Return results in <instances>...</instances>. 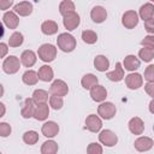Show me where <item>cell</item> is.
I'll return each instance as SVG.
<instances>
[{"mask_svg": "<svg viewBox=\"0 0 154 154\" xmlns=\"http://www.w3.org/2000/svg\"><path fill=\"white\" fill-rule=\"evenodd\" d=\"M0 154H2V153H1V152H0Z\"/></svg>", "mask_w": 154, "mask_h": 154, "instance_id": "cell-49", "label": "cell"}, {"mask_svg": "<svg viewBox=\"0 0 154 154\" xmlns=\"http://www.w3.org/2000/svg\"><path fill=\"white\" fill-rule=\"evenodd\" d=\"M59 26L54 20H46L41 24V31L45 35H54L58 31Z\"/></svg>", "mask_w": 154, "mask_h": 154, "instance_id": "cell-28", "label": "cell"}, {"mask_svg": "<svg viewBox=\"0 0 154 154\" xmlns=\"http://www.w3.org/2000/svg\"><path fill=\"white\" fill-rule=\"evenodd\" d=\"M23 141L29 144V146H32L35 144L37 141H38V134L34 130H29V131H25L24 135H23Z\"/></svg>", "mask_w": 154, "mask_h": 154, "instance_id": "cell-32", "label": "cell"}, {"mask_svg": "<svg viewBox=\"0 0 154 154\" xmlns=\"http://www.w3.org/2000/svg\"><path fill=\"white\" fill-rule=\"evenodd\" d=\"M87 153L88 154H102V147H101V144L93 142V143H90L88 146Z\"/></svg>", "mask_w": 154, "mask_h": 154, "instance_id": "cell-37", "label": "cell"}, {"mask_svg": "<svg viewBox=\"0 0 154 154\" xmlns=\"http://www.w3.org/2000/svg\"><path fill=\"white\" fill-rule=\"evenodd\" d=\"M57 45L58 48H60L63 52L69 53L76 48V38L69 32H61L60 35H58Z\"/></svg>", "mask_w": 154, "mask_h": 154, "instance_id": "cell-1", "label": "cell"}, {"mask_svg": "<svg viewBox=\"0 0 154 154\" xmlns=\"http://www.w3.org/2000/svg\"><path fill=\"white\" fill-rule=\"evenodd\" d=\"M144 29H146L150 35L154 34V18H152V19L144 22Z\"/></svg>", "mask_w": 154, "mask_h": 154, "instance_id": "cell-41", "label": "cell"}, {"mask_svg": "<svg viewBox=\"0 0 154 154\" xmlns=\"http://www.w3.org/2000/svg\"><path fill=\"white\" fill-rule=\"evenodd\" d=\"M23 41H24L23 34L19 31H14L8 38V46L10 47H19L23 43Z\"/></svg>", "mask_w": 154, "mask_h": 154, "instance_id": "cell-31", "label": "cell"}, {"mask_svg": "<svg viewBox=\"0 0 154 154\" xmlns=\"http://www.w3.org/2000/svg\"><path fill=\"white\" fill-rule=\"evenodd\" d=\"M144 89L149 96H152V97L154 96V82H147V84L144 85Z\"/></svg>", "mask_w": 154, "mask_h": 154, "instance_id": "cell-42", "label": "cell"}, {"mask_svg": "<svg viewBox=\"0 0 154 154\" xmlns=\"http://www.w3.org/2000/svg\"><path fill=\"white\" fill-rule=\"evenodd\" d=\"M22 79L25 84L28 85H35L38 81V76H37V72L34 71V70H28L23 73L22 76Z\"/></svg>", "mask_w": 154, "mask_h": 154, "instance_id": "cell-29", "label": "cell"}, {"mask_svg": "<svg viewBox=\"0 0 154 154\" xmlns=\"http://www.w3.org/2000/svg\"><path fill=\"white\" fill-rule=\"evenodd\" d=\"M125 84L129 89L135 90L138 89L140 87H142L143 84V78L140 73H129L128 76H125Z\"/></svg>", "mask_w": 154, "mask_h": 154, "instance_id": "cell-9", "label": "cell"}, {"mask_svg": "<svg viewBox=\"0 0 154 154\" xmlns=\"http://www.w3.org/2000/svg\"><path fill=\"white\" fill-rule=\"evenodd\" d=\"M82 40L88 45H93L97 41V35L93 30H84L82 32Z\"/></svg>", "mask_w": 154, "mask_h": 154, "instance_id": "cell-35", "label": "cell"}, {"mask_svg": "<svg viewBox=\"0 0 154 154\" xmlns=\"http://www.w3.org/2000/svg\"><path fill=\"white\" fill-rule=\"evenodd\" d=\"M8 53V48H7V45L6 43H2L0 42V59L4 58L6 54Z\"/></svg>", "mask_w": 154, "mask_h": 154, "instance_id": "cell-44", "label": "cell"}, {"mask_svg": "<svg viewBox=\"0 0 154 154\" xmlns=\"http://www.w3.org/2000/svg\"><path fill=\"white\" fill-rule=\"evenodd\" d=\"M141 45H142L143 47L153 48V49H154V36H153V35H148V36H146V37L141 41Z\"/></svg>", "mask_w": 154, "mask_h": 154, "instance_id": "cell-39", "label": "cell"}, {"mask_svg": "<svg viewBox=\"0 0 154 154\" xmlns=\"http://www.w3.org/2000/svg\"><path fill=\"white\" fill-rule=\"evenodd\" d=\"M97 82H99L97 77L95 75H93V73H87L81 79V84H82V87L84 89H91L93 87H95L97 84Z\"/></svg>", "mask_w": 154, "mask_h": 154, "instance_id": "cell-26", "label": "cell"}, {"mask_svg": "<svg viewBox=\"0 0 154 154\" xmlns=\"http://www.w3.org/2000/svg\"><path fill=\"white\" fill-rule=\"evenodd\" d=\"M85 128L91 132H99L102 128V122L96 114H89L85 119Z\"/></svg>", "mask_w": 154, "mask_h": 154, "instance_id": "cell-10", "label": "cell"}, {"mask_svg": "<svg viewBox=\"0 0 154 154\" xmlns=\"http://www.w3.org/2000/svg\"><path fill=\"white\" fill-rule=\"evenodd\" d=\"M94 66L97 71L105 72L109 67V60L105 55H96L95 59H94Z\"/></svg>", "mask_w": 154, "mask_h": 154, "instance_id": "cell-24", "label": "cell"}, {"mask_svg": "<svg viewBox=\"0 0 154 154\" xmlns=\"http://www.w3.org/2000/svg\"><path fill=\"white\" fill-rule=\"evenodd\" d=\"M38 58L45 63H51L57 57V48L51 43H43L38 47L37 51Z\"/></svg>", "mask_w": 154, "mask_h": 154, "instance_id": "cell-2", "label": "cell"}, {"mask_svg": "<svg viewBox=\"0 0 154 154\" xmlns=\"http://www.w3.org/2000/svg\"><path fill=\"white\" fill-rule=\"evenodd\" d=\"M4 34H5V29H4V25H2V23L0 22V38L4 36Z\"/></svg>", "mask_w": 154, "mask_h": 154, "instance_id": "cell-46", "label": "cell"}, {"mask_svg": "<svg viewBox=\"0 0 154 154\" xmlns=\"http://www.w3.org/2000/svg\"><path fill=\"white\" fill-rule=\"evenodd\" d=\"M99 141L106 147H113L118 142V136L112 130H102L99 135Z\"/></svg>", "mask_w": 154, "mask_h": 154, "instance_id": "cell-7", "label": "cell"}, {"mask_svg": "<svg viewBox=\"0 0 154 154\" xmlns=\"http://www.w3.org/2000/svg\"><path fill=\"white\" fill-rule=\"evenodd\" d=\"M13 12L16 14L22 16V17L29 16L32 12V4L29 2V1H20V2H18V4L14 5Z\"/></svg>", "mask_w": 154, "mask_h": 154, "instance_id": "cell-12", "label": "cell"}, {"mask_svg": "<svg viewBox=\"0 0 154 154\" xmlns=\"http://www.w3.org/2000/svg\"><path fill=\"white\" fill-rule=\"evenodd\" d=\"M5 113H6V107H5V105L2 102H0V118L4 117Z\"/></svg>", "mask_w": 154, "mask_h": 154, "instance_id": "cell-45", "label": "cell"}, {"mask_svg": "<svg viewBox=\"0 0 154 154\" xmlns=\"http://www.w3.org/2000/svg\"><path fill=\"white\" fill-rule=\"evenodd\" d=\"M49 114V107L47 103H42V105H36L35 109H34V114L32 117L36 120H46L47 117Z\"/></svg>", "mask_w": 154, "mask_h": 154, "instance_id": "cell-19", "label": "cell"}, {"mask_svg": "<svg viewBox=\"0 0 154 154\" xmlns=\"http://www.w3.org/2000/svg\"><path fill=\"white\" fill-rule=\"evenodd\" d=\"M2 19H4L5 25H6L8 29H16V28L18 26V24H19V18H18V16H17L13 11H7V12H5Z\"/></svg>", "mask_w": 154, "mask_h": 154, "instance_id": "cell-18", "label": "cell"}, {"mask_svg": "<svg viewBox=\"0 0 154 154\" xmlns=\"http://www.w3.org/2000/svg\"><path fill=\"white\" fill-rule=\"evenodd\" d=\"M58 152V144L55 141H46L41 146V154H57Z\"/></svg>", "mask_w": 154, "mask_h": 154, "instance_id": "cell-30", "label": "cell"}, {"mask_svg": "<svg viewBox=\"0 0 154 154\" xmlns=\"http://www.w3.org/2000/svg\"><path fill=\"white\" fill-rule=\"evenodd\" d=\"M37 76H38V79L43 81V82H49L53 79V69L49 66V65H43L38 69V72H37Z\"/></svg>", "mask_w": 154, "mask_h": 154, "instance_id": "cell-23", "label": "cell"}, {"mask_svg": "<svg viewBox=\"0 0 154 154\" xmlns=\"http://www.w3.org/2000/svg\"><path fill=\"white\" fill-rule=\"evenodd\" d=\"M72 11H75V4L71 0H64V1L60 2V5H59L60 14L64 16V14H66L69 12H72Z\"/></svg>", "mask_w": 154, "mask_h": 154, "instance_id": "cell-34", "label": "cell"}, {"mask_svg": "<svg viewBox=\"0 0 154 154\" xmlns=\"http://www.w3.org/2000/svg\"><path fill=\"white\" fill-rule=\"evenodd\" d=\"M117 108L112 102H102L99 107H97V113L102 119H112L116 116Z\"/></svg>", "mask_w": 154, "mask_h": 154, "instance_id": "cell-5", "label": "cell"}, {"mask_svg": "<svg viewBox=\"0 0 154 154\" xmlns=\"http://www.w3.org/2000/svg\"><path fill=\"white\" fill-rule=\"evenodd\" d=\"M138 16L141 17V19H143V22L154 18V5L152 2H146L144 5H142L140 7Z\"/></svg>", "mask_w": 154, "mask_h": 154, "instance_id": "cell-17", "label": "cell"}, {"mask_svg": "<svg viewBox=\"0 0 154 154\" xmlns=\"http://www.w3.org/2000/svg\"><path fill=\"white\" fill-rule=\"evenodd\" d=\"M13 5V0H0V10H7Z\"/></svg>", "mask_w": 154, "mask_h": 154, "instance_id": "cell-43", "label": "cell"}, {"mask_svg": "<svg viewBox=\"0 0 154 154\" xmlns=\"http://www.w3.org/2000/svg\"><path fill=\"white\" fill-rule=\"evenodd\" d=\"M90 96H91V99H93L94 101H96V102H102V101L106 99V96H107V90H106V88H105L103 85L96 84L95 87H93V88L90 89Z\"/></svg>", "mask_w": 154, "mask_h": 154, "instance_id": "cell-16", "label": "cell"}, {"mask_svg": "<svg viewBox=\"0 0 154 154\" xmlns=\"http://www.w3.org/2000/svg\"><path fill=\"white\" fill-rule=\"evenodd\" d=\"M153 144H154V141L148 136H141L135 141V148L138 152H147L152 149Z\"/></svg>", "mask_w": 154, "mask_h": 154, "instance_id": "cell-11", "label": "cell"}, {"mask_svg": "<svg viewBox=\"0 0 154 154\" xmlns=\"http://www.w3.org/2000/svg\"><path fill=\"white\" fill-rule=\"evenodd\" d=\"M144 79H147V82H154V65H149L146 69Z\"/></svg>", "mask_w": 154, "mask_h": 154, "instance_id": "cell-40", "label": "cell"}, {"mask_svg": "<svg viewBox=\"0 0 154 154\" xmlns=\"http://www.w3.org/2000/svg\"><path fill=\"white\" fill-rule=\"evenodd\" d=\"M19 67H20V61L16 55L7 57L2 63V70L7 75H13V73L18 72Z\"/></svg>", "mask_w": 154, "mask_h": 154, "instance_id": "cell-3", "label": "cell"}, {"mask_svg": "<svg viewBox=\"0 0 154 154\" xmlns=\"http://www.w3.org/2000/svg\"><path fill=\"white\" fill-rule=\"evenodd\" d=\"M49 105L52 108L54 109H60L64 105V100L61 96H57V95H52L49 97Z\"/></svg>", "mask_w": 154, "mask_h": 154, "instance_id": "cell-36", "label": "cell"}, {"mask_svg": "<svg viewBox=\"0 0 154 154\" xmlns=\"http://www.w3.org/2000/svg\"><path fill=\"white\" fill-rule=\"evenodd\" d=\"M153 105H154V101L152 100V101H150V103H149V109H150V112H152V113L154 112V111H153Z\"/></svg>", "mask_w": 154, "mask_h": 154, "instance_id": "cell-47", "label": "cell"}, {"mask_svg": "<svg viewBox=\"0 0 154 154\" xmlns=\"http://www.w3.org/2000/svg\"><path fill=\"white\" fill-rule=\"evenodd\" d=\"M123 65H124L125 70H128V71H135V70H137V69L140 67L141 63H140V60L137 59V57L130 54V55H126V57L124 58Z\"/></svg>", "mask_w": 154, "mask_h": 154, "instance_id": "cell-21", "label": "cell"}, {"mask_svg": "<svg viewBox=\"0 0 154 154\" xmlns=\"http://www.w3.org/2000/svg\"><path fill=\"white\" fill-rule=\"evenodd\" d=\"M90 17L94 23H102L107 18V11L102 6H95L90 11Z\"/></svg>", "mask_w": 154, "mask_h": 154, "instance_id": "cell-14", "label": "cell"}, {"mask_svg": "<svg viewBox=\"0 0 154 154\" xmlns=\"http://www.w3.org/2000/svg\"><path fill=\"white\" fill-rule=\"evenodd\" d=\"M4 95V87H2V84L0 83V97Z\"/></svg>", "mask_w": 154, "mask_h": 154, "instance_id": "cell-48", "label": "cell"}, {"mask_svg": "<svg viewBox=\"0 0 154 154\" xmlns=\"http://www.w3.org/2000/svg\"><path fill=\"white\" fill-rule=\"evenodd\" d=\"M20 63L25 67H31L36 63V54L32 51H30V49L24 51L22 53V55H20Z\"/></svg>", "mask_w": 154, "mask_h": 154, "instance_id": "cell-20", "label": "cell"}, {"mask_svg": "<svg viewBox=\"0 0 154 154\" xmlns=\"http://www.w3.org/2000/svg\"><path fill=\"white\" fill-rule=\"evenodd\" d=\"M79 14L76 12V11H72V12H69L63 16V23H64V26L69 30V31H72L75 30L78 25H79Z\"/></svg>", "mask_w": 154, "mask_h": 154, "instance_id": "cell-4", "label": "cell"}, {"mask_svg": "<svg viewBox=\"0 0 154 154\" xmlns=\"http://www.w3.org/2000/svg\"><path fill=\"white\" fill-rule=\"evenodd\" d=\"M31 100L34 101L35 106L36 105H42V103H46L47 100H48V93L43 89H36L34 93H32V97Z\"/></svg>", "mask_w": 154, "mask_h": 154, "instance_id": "cell-27", "label": "cell"}, {"mask_svg": "<svg viewBox=\"0 0 154 154\" xmlns=\"http://www.w3.org/2000/svg\"><path fill=\"white\" fill-rule=\"evenodd\" d=\"M41 131H42V135L46 136V137H54L59 132V125L55 122L49 120V122H46L42 125Z\"/></svg>", "mask_w": 154, "mask_h": 154, "instance_id": "cell-13", "label": "cell"}, {"mask_svg": "<svg viewBox=\"0 0 154 154\" xmlns=\"http://www.w3.org/2000/svg\"><path fill=\"white\" fill-rule=\"evenodd\" d=\"M106 77L112 81V82H119L124 78V69L122 67V64L120 63H117L116 64V69L111 72H107Z\"/></svg>", "mask_w": 154, "mask_h": 154, "instance_id": "cell-22", "label": "cell"}, {"mask_svg": "<svg viewBox=\"0 0 154 154\" xmlns=\"http://www.w3.org/2000/svg\"><path fill=\"white\" fill-rule=\"evenodd\" d=\"M138 57H140L143 61L149 63V61H152L153 58H154V49H153V48L143 47V48L140 49V52H138Z\"/></svg>", "mask_w": 154, "mask_h": 154, "instance_id": "cell-33", "label": "cell"}, {"mask_svg": "<svg viewBox=\"0 0 154 154\" xmlns=\"http://www.w3.org/2000/svg\"><path fill=\"white\" fill-rule=\"evenodd\" d=\"M11 125L8 123H0V136L1 137H7L11 135Z\"/></svg>", "mask_w": 154, "mask_h": 154, "instance_id": "cell-38", "label": "cell"}, {"mask_svg": "<svg viewBox=\"0 0 154 154\" xmlns=\"http://www.w3.org/2000/svg\"><path fill=\"white\" fill-rule=\"evenodd\" d=\"M34 109H35V103H34V101H32L31 99H29V97L25 99L24 105H23V108H22V111H20L22 117L25 118V119L31 118L32 114H34Z\"/></svg>", "mask_w": 154, "mask_h": 154, "instance_id": "cell-25", "label": "cell"}, {"mask_svg": "<svg viewBox=\"0 0 154 154\" xmlns=\"http://www.w3.org/2000/svg\"><path fill=\"white\" fill-rule=\"evenodd\" d=\"M138 14L136 11L130 10L124 12L123 17H122V24L126 28V29H134L137 24H138Z\"/></svg>", "mask_w": 154, "mask_h": 154, "instance_id": "cell-6", "label": "cell"}, {"mask_svg": "<svg viewBox=\"0 0 154 154\" xmlns=\"http://www.w3.org/2000/svg\"><path fill=\"white\" fill-rule=\"evenodd\" d=\"M129 130L134 134V135H141L144 130V123L140 117H134L129 120Z\"/></svg>", "mask_w": 154, "mask_h": 154, "instance_id": "cell-15", "label": "cell"}, {"mask_svg": "<svg viewBox=\"0 0 154 154\" xmlns=\"http://www.w3.org/2000/svg\"><path fill=\"white\" fill-rule=\"evenodd\" d=\"M49 91L52 93V95H57V96H61L63 97L69 93V87L63 79H55L52 83Z\"/></svg>", "mask_w": 154, "mask_h": 154, "instance_id": "cell-8", "label": "cell"}]
</instances>
